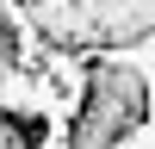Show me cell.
<instances>
[{
    "label": "cell",
    "mask_w": 155,
    "mask_h": 149,
    "mask_svg": "<svg viewBox=\"0 0 155 149\" xmlns=\"http://www.w3.org/2000/svg\"><path fill=\"white\" fill-rule=\"evenodd\" d=\"M31 25L56 50H118L155 31V0H25Z\"/></svg>",
    "instance_id": "6da1fadb"
},
{
    "label": "cell",
    "mask_w": 155,
    "mask_h": 149,
    "mask_svg": "<svg viewBox=\"0 0 155 149\" xmlns=\"http://www.w3.org/2000/svg\"><path fill=\"white\" fill-rule=\"evenodd\" d=\"M149 118V81L124 62H93L87 74V99H81V118L68 131V149H112Z\"/></svg>",
    "instance_id": "7a4b0ae2"
},
{
    "label": "cell",
    "mask_w": 155,
    "mask_h": 149,
    "mask_svg": "<svg viewBox=\"0 0 155 149\" xmlns=\"http://www.w3.org/2000/svg\"><path fill=\"white\" fill-rule=\"evenodd\" d=\"M50 137V124L37 112H6V131H0V149H37Z\"/></svg>",
    "instance_id": "3957f363"
}]
</instances>
